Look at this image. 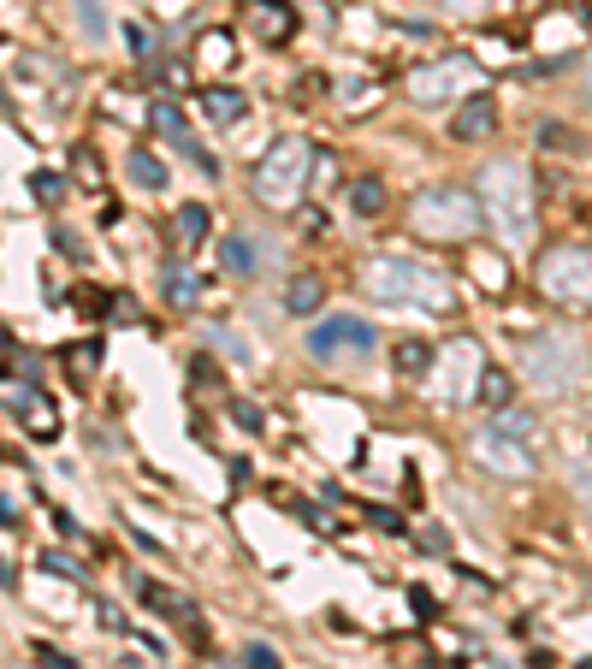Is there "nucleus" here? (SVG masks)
<instances>
[{
    "mask_svg": "<svg viewBox=\"0 0 592 669\" xmlns=\"http://www.w3.org/2000/svg\"><path fill=\"white\" fill-rule=\"evenodd\" d=\"M480 201H486V220L498 226L503 243H533V178L522 160H492V166L480 172Z\"/></svg>",
    "mask_w": 592,
    "mask_h": 669,
    "instance_id": "obj_1",
    "label": "nucleus"
},
{
    "mask_svg": "<svg viewBox=\"0 0 592 669\" xmlns=\"http://www.w3.org/2000/svg\"><path fill=\"white\" fill-rule=\"evenodd\" d=\"M362 285L380 302H415V309H432V314H444L456 302V290L439 273L421 267V261H403V255H373L362 267Z\"/></svg>",
    "mask_w": 592,
    "mask_h": 669,
    "instance_id": "obj_2",
    "label": "nucleus"
},
{
    "mask_svg": "<svg viewBox=\"0 0 592 669\" xmlns=\"http://www.w3.org/2000/svg\"><path fill=\"white\" fill-rule=\"evenodd\" d=\"M314 160H321V154H314L309 137H279L262 160H255V178H249L255 201H267V208H291L297 191H309Z\"/></svg>",
    "mask_w": 592,
    "mask_h": 669,
    "instance_id": "obj_3",
    "label": "nucleus"
},
{
    "mask_svg": "<svg viewBox=\"0 0 592 669\" xmlns=\"http://www.w3.org/2000/svg\"><path fill=\"white\" fill-rule=\"evenodd\" d=\"M409 220L432 243H462V238H474V231H480L486 201L474 196V191H451V184H439V191H421V196L409 201Z\"/></svg>",
    "mask_w": 592,
    "mask_h": 669,
    "instance_id": "obj_4",
    "label": "nucleus"
},
{
    "mask_svg": "<svg viewBox=\"0 0 592 669\" xmlns=\"http://www.w3.org/2000/svg\"><path fill=\"white\" fill-rule=\"evenodd\" d=\"M527 373L539 391H552V397H562V391H574L587 380V344L574 338V332H545V338H527Z\"/></svg>",
    "mask_w": 592,
    "mask_h": 669,
    "instance_id": "obj_5",
    "label": "nucleus"
},
{
    "mask_svg": "<svg viewBox=\"0 0 592 669\" xmlns=\"http://www.w3.org/2000/svg\"><path fill=\"white\" fill-rule=\"evenodd\" d=\"M539 290L562 309H592V243H562L539 255Z\"/></svg>",
    "mask_w": 592,
    "mask_h": 669,
    "instance_id": "obj_6",
    "label": "nucleus"
},
{
    "mask_svg": "<svg viewBox=\"0 0 592 669\" xmlns=\"http://www.w3.org/2000/svg\"><path fill=\"white\" fill-rule=\"evenodd\" d=\"M373 350V326L356 314H332L309 332V356L314 361H344V356H368Z\"/></svg>",
    "mask_w": 592,
    "mask_h": 669,
    "instance_id": "obj_7",
    "label": "nucleus"
},
{
    "mask_svg": "<svg viewBox=\"0 0 592 669\" xmlns=\"http://www.w3.org/2000/svg\"><path fill=\"white\" fill-rule=\"evenodd\" d=\"M474 78V60L468 54H451V60H432V66H415L409 78H403V90L409 101H421V107H439V101H451V90Z\"/></svg>",
    "mask_w": 592,
    "mask_h": 669,
    "instance_id": "obj_8",
    "label": "nucleus"
},
{
    "mask_svg": "<svg viewBox=\"0 0 592 669\" xmlns=\"http://www.w3.org/2000/svg\"><path fill=\"white\" fill-rule=\"evenodd\" d=\"M149 119H154V130H161V137H166V142H172V149H178L184 160H196V166L208 172V178H220V160H213V154H208V149H201V142L190 137V125H184L178 101H154V113H149Z\"/></svg>",
    "mask_w": 592,
    "mask_h": 669,
    "instance_id": "obj_9",
    "label": "nucleus"
},
{
    "mask_svg": "<svg viewBox=\"0 0 592 669\" xmlns=\"http://www.w3.org/2000/svg\"><path fill=\"white\" fill-rule=\"evenodd\" d=\"M7 410L24 420V432H31V439H60V410H54L48 397H42V391H31V385H7Z\"/></svg>",
    "mask_w": 592,
    "mask_h": 669,
    "instance_id": "obj_10",
    "label": "nucleus"
},
{
    "mask_svg": "<svg viewBox=\"0 0 592 669\" xmlns=\"http://www.w3.org/2000/svg\"><path fill=\"white\" fill-rule=\"evenodd\" d=\"M498 130V95H462V107L451 113V137L456 142H486Z\"/></svg>",
    "mask_w": 592,
    "mask_h": 669,
    "instance_id": "obj_11",
    "label": "nucleus"
},
{
    "mask_svg": "<svg viewBox=\"0 0 592 669\" xmlns=\"http://www.w3.org/2000/svg\"><path fill=\"white\" fill-rule=\"evenodd\" d=\"M249 31L267 42V48H279V42H291V31H297V12L285 7V0H249Z\"/></svg>",
    "mask_w": 592,
    "mask_h": 669,
    "instance_id": "obj_12",
    "label": "nucleus"
},
{
    "mask_svg": "<svg viewBox=\"0 0 592 669\" xmlns=\"http://www.w3.org/2000/svg\"><path fill=\"white\" fill-rule=\"evenodd\" d=\"M480 457L492 462V469H503V474H533V457L522 450V439H510V432H480Z\"/></svg>",
    "mask_w": 592,
    "mask_h": 669,
    "instance_id": "obj_13",
    "label": "nucleus"
},
{
    "mask_svg": "<svg viewBox=\"0 0 592 669\" xmlns=\"http://www.w3.org/2000/svg\"><path fill=\"white\" fill-rule=\"evenodd\" d=\"M213 231V220H208V208L201 201H184L178 214H172V243H178V255H190V250H201V238Z\"/></svg>",
    "mask_w": 592,
    "mask_h": 669,
    "instance_id": "obj_14",
    "label": "nucleus"
},
{
    "mask_svg": "<svg viewBox=\"0 0 592 669\" xmlns=\"http://www.w3.org/2000/svg\"><path fill=\"white\" fill-rule=\"evenodd\" d=\"M201 113H208L213 125H237L243 113H249V101L231 90V83H213V90H201Z\"/></svg>",
    "mask_w": 592,
    "mask_h": 669,
    "instance_id": "obj_15",
    "label": "nucleus"
},
{
    "mask_svg": "<svg viewBox=\"0 0 592 669\" xmlns=\"http://www.w3.org/2000/svg\"><path fill=\"white\" fill-rule=\"evenodd\" d=\"M321 302H326V285L314 279V273H297L291 290H285V309H291V314H314Z\"/></svg>",
    "mask_w": 592,
    "mask_h": 669,
    "instance_id": "obj_16",
    "label": "nucleus"
},
{
    "mask_svg": "<svg viewBox=\"0 0 592 669\" xmlns=\"http://www.w3.org/2000/svg\"><path fill=\"white\" fill-rule=\"evenodd\" d=\"M385 201H392V196H385L380 178H356V184H350V208H356V220H380Z\"/></svg>",
    "mask_w": 592,
    "mask_h": 669,
    "instance_id": "obj_17",
    "label": "nucleus"
},
{
    "mask_svg": "<svg viewBox=\"0 0 592 669\" xmlns=\"http://www.w3.org/2000/svg\"><path fill=\"white\" fill-rule=\"evenodd\" d=\"M392 361H397V373H403V380H427V373H432V350H427L421 338H403Z\"/></svg>",
    "mask_w": 592,
    "mask_h": 669,
    "instance_id": "obj_18",
    "label": "nucleus"
},
{
    "mask_svg": "<svg viewBox=\"0 0 592 669\" xmlns=\"http://www.w3.org/2000/svg\"><path fill=\"white\" fill-rule=\"evenodd\" d=\"M125 166H131V178L142 184V191H166V166H161L149 149H131V160H125Z\"/></svg>",
    "mask_w": 592,
    "mask_h": 669,
    "instance_id": "obj_19",
    "label": "nucleus"
},
{
    "mask_svg": "<svg viewBox=\"0 0 592 669\" xmlns=\"http://www.w3.org/2000/svg\"><path fill=\"white\" fill-rule=\"evenodd\" d=\"M95 361H101V344L83 338L78 350H66V373H71L78 385H90V380H95Z\"/></svg>",
    "mask_w": 592,
    "mask_h": 669,
    "instance_id": "obj_20",
    "label": "nucleus"
},
{
    "mask_svg": "<svg viewBox=\"0 0 592 669\" xmlns=\"http://www.w3.org/2000/svg\"><path fill=\"white\" fill-rule=\"evenodd\" d=\"M474 397H480V403H492V410H503V403L515 397V380H510L503 368H486V373H480V391H474Z\"/></svg>",
    "mask_w": 592,
    "mask_h": 669,
    "instance_id": "obj_21",
    "label": "nucleus"
},
{
    "mask_svg": "<svg viewBox=\"0 0 592 669\" xmlns=\"http://www.w3.org/2000/svg\"><path fill=\"white\" fill-rule=\"evenodd\" d=\"M196 297H201V285L190 279V273L166 267V302H172V309H196Z\"/></svg>",
    "mask_w": 592,
    "mask_h": 669,
    "instance_id": "obj_22",
    "label": "nucleus"
},
{
    "mask_svg": "<svg viewBox=\"0 0 592 669\" xmlns=\"http://www.w3.org/2000/svg\"><path fill=\"white\" fill-rule=\"evenodd\" d=\"M31 196L42 201V208H60V201H66V178H60V172H31Z\"/></svg>",
    "mask_w": 592,
    "mask_h": 669,
    "instance_id": "obj_23",
    "label": "nucleus"
},
{
    "mask_svg": "<svg viewBox=\"0 0 592 669\" xmlns=\"http://www.w3.org/2000/svg\"><path fill=\"white\" fill-rule=\"evenodd\" d=\"M225 267L231 273H255V250H249V238H225Z\"/></svg>",
    "mask_w": 592,
    "mask_h": 669,
    "instance_id": "obj_24",
    "label": "nucleus"
},
{
    "mask_svg": "<svg viewBox=\"0 0 592 669\" xmlns=\"http://www.w3.org/2000/svg\"><path fill=\"white\" fill-rule=\"evenodd\" d=\"M231 420H237L243 432H262L267 427V415H262V403H249V397H237L231 403Z\"/></svg>",
    "mask_w": 592,
    "mask_h": 669,
    "instance_id": "obj_25",
    "label": "nucleus"
},
{
    "mask_svg": "<svg viewBox=\"0 0 592 669\" xmlns=\"http://www.w3.org/2000/svg\"><path fill=\"white\" fill-rule=\"evenodd\" d=\"M474 273L486 279V290H503V285H510V267H503V261H492V255H474Z\"/></svg>",
    "mask_w": 592,
    "mask_h": 669,
    "instance_id": "obj_26",
    "label": "nucleus"
},
{
    "mask_svg": "<svg viewBox=\"0 0 592 669\" xmlns=\"http://www.w3.org/2000/svg\"><path fill=\"white\" fill-rule=\"evenodd\" d=\"M201 60L225 66V60H231V36H225V31H208V36H201Z\"/></svg>",
    "mask_w": 592,
    "mask_h": 669,
    "instance_id": "obj_27",
    "label": "nucleus"
},
{
    "mask_svg": "<svg viewBox=\"0 0 592 669\" xmlns=\"http://www.w3.org/2000/svg\"><path fill=\"white\" fill-rule=\"evenodd\" d=\"M78 19L90 36H107V12H101V0H78Z\"/></svg>",
    "mask_w": 592,
    "mask_h": 669,
    "instance_id": "obj_28",
    "label": "nucleus"
},
{
    "mask_svg": "<svg viewBox=\"0 0 592 669\" xmlns=\"http://www.w3.org/2000/svg\"><path fill=\"white\" fill-rule=\"evenodd\" d=\"M498 432H510V439H527V432H533V420H527L522 410H503V415H498Z\"/></svg>",
    "mask_w": 592,
    "mask_h": 669,
    "instance_id": "obj_29",
    "label": "nucleus"
},
{
    "mask_svg": "<svg viewBox=\"0 0 592 669\" xmlns=\"http://www.w3.org/2000/svg\"><path fill=\"white\" fill-rule=\"evenodd\" d=\"M368 521H373L380 533H403V516H397V510H385V504H368Z\"/></svg>",
    "mask_w": 592,
    "mask_h": 669,
    "instance_id": "obj_30",
    "label": "nucleus"
},
{
    "mask_svg": "<svg viewBox=\"0 0 592 669\" xmlns=\"http://www.w3.org/2000/svg\"><path fill=\"white\" fill-rule=\"evenodd\" d=\"M243 664H249V669H279V651H272V646H262V639H255V646L243 651Z\"/></svg>",
    "mask_w": 592,
    "mask_h": 669,
    "instance_id": "obj_31",
    "label": "nucleus"
},
{
    "mask_svg": "<svg viewBox=\"0 0 592 669\" xmlns=\"http://www.w3.org/2000/svg\"><path fill=\"white\" fill-rule=\"evenodd\" d=\"M142 599H149L154 610H190V604L178 599V592H166V587H142Z\"/></svg>",
    "mask_w": 592,
    "mask_h": 669,
    "instance_id": "obj_32",
    "label": "nucleus"
},
{
    "mask_svg": "<svg viewBox=\"0 0 592 669\" xmlns=\"http://www.w3.org/2000/svg\"><path fill=\"white\" fill-rule=\"evenodd\" d=\"M42 569H48V575H66V580H78V563H71L66 551H48V557H42Z\"/></svg>",
    "mask_w": 592,
    "mask_h": 669,
    "instance_id": "obj_33",
    "label": "nucleus"
},
{
    "mask_svg": "<svg viewBox=\"0 0 592 669\" xmlns=\"http://www.w3.org/2000/svg\"><path fill=\"white\" fill-rule=\"evenodd\" d=\"M539 142H552V149H574V137L562 125H539Z\"/></svg>",
    "mask_w": 592,
    "mask_h": 669,
    "instance_id": "obj_34",
    "label": "nucleus"
},
{
    "mask_svg": "<svg viewBox=\"0 0 592 669\" xmlns=\"http://www.w3.org/2000/svg\"><path fill=\"white\" fill-rule=\"evenodd\" d=\"M54 250H60V255H71V261H83V243L78 238H71V231L60 226V231H54Z\"/></svg>",
    "mask_w": 592,
    "mask_h": 669,
    "instance_id": "obj_35",
    "label": "nucleus"
},
{
    "mask_svg": "<svg viewBox=\"0 0 592 669\" xmlns=\"http://www.w3.org/2000/svg\"><path fill=\"white\" fill-rule=\"evenodd\" d=\"M125 42H131L137 60H149V31H142V24H131V31H125Z\"/></svg>",
    "mask_w": 592,
    "mask_h": 669,
    "instance_id": "obj_36",
    "label": "nucleus"
}]
</instances>
